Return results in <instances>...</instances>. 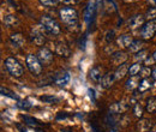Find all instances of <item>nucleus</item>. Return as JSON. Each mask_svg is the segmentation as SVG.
<instances>
[{"mask_svg": "<svg viewBox=\"0 0 156 132\" xmlns=\"http://www.w3.org/2000/svg\"><path fill=\"white\" fill-rule=\"evenodd\" d=\"M144 24H145V16H143V15H135L127 22V25L131 29H138L139 27L142 28Z\"/></svg>", "mask_w": 156, "mask_h": 132, "instance_id": "nucleus-9", "label": "nucleus"}, {"mask_svg": "<svg viewBox=\"0 0 156 132\" xmlns=\"http://www.w3.org/2000/svg\"><path fill=\"white\" fill-rule=\"evenodd\" d=\"M145 19L148 22H156V7H150L147 13H145Z\"/></svg>", "mask_w": 156, "mask_h": 132, "instance_id": "nucleus-24", "label": "nucleus"}, {"mask_svg": "<svg viewBox=\"0 0 156 132\" xmlns=\"http://www.w3.org/2000/svg\"><path fill=\"white\" fill-rule=\"evenodd\" d=\"M129 69H130V66H129V64H126V62L122 64V65H120V66H118L115 72H114L115 80H121L125 76L129 73Z\"/></svg>", "mask_w": 156, "mask_h": 132, "instance_id": "nucleus-15", "label": "nucleus"}, {"mask_svg": "<svg viewBox=\"0 0 156 132\" xmlns=\"http://www.w3.org/2000/svg\"><path fill=\"white\" fill-rule=\"evenodd\" d=\"M126 60H127V54H126L125 52H122V51L114 52V53L112 54V57H111V61H112L114 65H117V66H120V65L125 64Z\"/></svg>", "mask_w": 156, "mask_h": 132, "instance_id": "nucleus-11", "label": "nucleus"}, {"mask_svg": "<svg viewBox=\"0 0 156 132\" xmlns=\"http://www.w3.org/2000/svg\"><path fill=\"white\" fill-rule=\"evenodd\" d=\"M47 30L41 25H36V27H33L31 30H30V41L35 45V46H39V47H42L46 45L47 42Z\"/></svg>", "mask_w": 156, "mask_h": 132, "instance_id": "nucleus-2", "label": "nucleus"}, {"mask_svg": "<svg viewBox=\"0 0 156 132\" xmlns=\"http://www.w3.org/2000/svg\"><path fill=\"white\" fill-rule=\"evenodd\" d=\"M147 58H148V51H144V49H143V51L136 53L135 60H136V62H142V61H145Z\"/></svg>", "mask_w": 156, "mask_h": 132, "instance_id": "nucleus-29", "label": "nucleus"}, {"mask_svg": "<svg viewBox=\"0 0 156 132\" xmlns=\"http://www.w3.org/2000/svg\"><path fill=\"white\" fill-rule=\"evenodd\" d=\"M10 41H11V43L15 46V47H23L24 46V37H23V35L20 34V33H16V34H12L11 35V37H10Z\"/></svg>", "mask_w": 156, "mask_h": 132, "instance_id": "nucleus-18", "label": "nucleus"}, {"mask_svg": "<svg viewBox=\"0 0 156 132\" xmlns=\"http://www.w3.org/2000/svg\"><path fill=\"white\" fill-rule=\"evenodd\" d=\"M25 64L29 69V71L34 76H39L42 72V64L39 60V58L34 54H28L25 58Z\"/></svg>", "mask_w": 156, "mask_h": 132, "instance_id": "nucleus-5", "label": "nucleus"}, {"mask_svg": "<svg viewBox=\"0 0 156 132\" xmlns=\"http://www.w3.org/2000/svg\"><path fill=\"white\" fill-rule=\"evenodd\" d=\"M114 38H115V33H114V30H109V31H107V34H106V42L107 43H111V42H113L114 41Z\"/></svg>", "mask_w": 156, "mask_h": 132, "instance_id": "nucleus-31", "label": "nucleus"}, {"mask_svg": "<svg viewBox=\"0 0 156 132\" xmlns=\"http://www.w3.org/2000/svg\"><path fill=\"white\" fill-rule=\"evenodd\" d=\"M153 127V121L147 118H140L136 124V129L138 132H149Z\"/></svg>", "mask_w": 156, "mask_h": 132, "instance_id": "nucleus-10", "label": "nucleus"}, {"mask_svg": "<svg viewBox=\"0 0 156 132\" xmlns=\"http://www.w3.org/2000/svg\"><path fill=\"white\" fill-rule=\"evenodd\" d=\"M4 23L7 27H17L20 24V19L16 17L15 15H6L4 17Z\"/></svg>", "mask_w": 156, "mask_h": 132, "instance_id": "nucleus-22", "label": "nucleus"}, {"mask_svg": "<svg viewBox=\"0 0 156 132\" xmlns=\"http://www.w3.org/2000/svg\"><path fill=\"white\" fill-rule=\"evenodd\" d=\"M142 67H143V65H142L140 62H135V64H132V65L130 66V69H129V75H130V77L139 76V72H140Z\"/></svg>", "mask_w": 156, "mask_h": 132, "instance_id": "nucleus-23", "label": "nucleus"}, {"mask_svg": "<svg viewBox=\"0 0 156 132\" xmlns=\"http://www.w3.org/2000/svg\"><path fill=\"white\" fill-rule=\"evenodd\" d=\"M20 106L22 108H24V109H29L30 107H31V105H29V102L28 101H24V102H20Z\"/></svg>", "mask_w": 156, "mask_h": 132, "instance_id": "nucleus-35", "label": "nucleus"}, {"mask_svg": "<svg viewBox=\"0 0 156 132\" xmlns=\"http://www.w3.org/2000/svg\"><path fill=\"white\" fill-rule=\"evenodd\" d=\"M139 83H140V80H139V77H137V76H135V77H130L129 78V80L126 82V89L127 90H136V89H138V85H139Z\"/></svg>", "mask_w": 156, "mask_h": 132, "instance_id": "nucleus-20", "label": "nucleus"}, {"mask_svg": "<svg viewBox=\"0 0 156 132\" xmlns=\"http://www.w3.org/2000/svg\"><path fill=\"white\" fill-rule=\"evenodd\" d=\"M55 54L61 58H69L71 55V49L65 41L55 42Z\"/></svg>", "mask_w": 156, "mask_h": 132, "instance_id": "nucleus-8", "label": "nucleus"}, {"mask_svg": "<svg viewBox=\"0 0 156 132\" xmlns=\"http://www.w3.org/2000/svg\"><path fill=\"white\" fill-rule=\"evenodd\" d=\"M151 73H153V70H151L150 66H143L140 72H139V77H142V79L143 78H149V76H151Z\"/></svg>", "mask_w": 156, "mask_h": 132, "instance_id": "nucleus-28", "label": "nucleus"}, {"mask_svg": "<svg viewBox=\"0 0 156 132\" xmlns=\"http://www.w3.org/2000/svg\"><path fill=\"white\" fill-rule=\"evenodd\" d=\"M151 77H153V79H155L156 80V67L153 70V73H151Z\"/></svg>", "mask_w": 156, "mask_h": 132, "instance_id": "nucleus-37", "label": "nucleus"}, {"mask_svg": "<svg viewBox=\"0 0 156 132\" xmlns=\"http://www.w3.org/2000/svg\"><path fill=\"white\" fill-rule=\"evenodd\" d=\"M39 1L41 5H43L46 7H55L57 4L59 2L58 0H39Z\"/></svg>", "mask_w": 156, "mask_h": 132, "instance_id": "nucleus-30", "label": "nucleus"}, {"mask_svg": "<svg viewBox=\"0 0 156 132\" xmlns=\"http://www.w3.org/2000/svg\"><path fill=\"white\" fill-rule=\"evenodd\" d=\"M40 24L47 30V33L57 36L61 33V28H60V24L53 17L51 16H47V15H43L41 18H40Z\"/></svg>", "mask_w": 156, "mask_h": 132, "instance_id": "nucleus-3", "label": "nucleus"}, {"mask_svg": "<svg viewBox=\"0 0 156 132\" xmlns=\"http://www.w3.org/2000/svg\"><path fill=\"white\" fill-rule=\"evenodd\" d=\"M147 2H148L150 6H153V7H156V0H147Z\"/></svg>", "mask_w": 156, "mask_h": 132, "instance_id": "nucleus-36", "label": "nucleus"}, {"mask_svg": "<svg viewBox=\"0 0 156 132\" xmlns=\"http://www.w3.org/2000/svg\"><path fill=\"white\" fill-rule=\"evenodd\" d=\"M105 7H106V10H107L108 13H112V12H115L117 11V6L113 2V0H105Z\"/></svg>", "mask_w": 156, "mask_h": 132, "instance_id": "nucleus-27", "label": "nucleus"}, {"mask_svg": "<svg viewBox=\"0 0 156 132\" xmlns=\"http://www.w3.org/2000/svg\"><path fill=\"white\" fill-rule=\"evenodd\" d=\"M151 57L154 58V60H155V61H156V51H155V52H154V53H153V55H151Z\"/></svg>", "mask_w": 156, "mask_h": 132, "instance_id": "nucleus-38", "label": "nucleus"}, {"mask_svg": "<svg viewBox=\"0 0 156 132\" xmlns=\"http://www.w3.org/2000/svg\"><path fill=\"white\" fill-rule=\"evenodd\" d=\"M54 83L59 85V87H65L67 83H69V80H70V75H69V72H66V71H60L58 72L57 75L54 76Z\"/></svg>", "mask_w": 156, "mask_h": 132, "instance_id": "nucleus-12", "label": "nucleus"}, {"mask_svg": "<svg viewBox=\"0 0 156 132\" xmlns=\"http://www.w3.org/2000/svg\"><path fill=\"white\" fill-rule=\"evenodd\" d=\"M59 17L61 22L70 30H76L78 27V12L73 7H62L59 11Z\"/></svg>", "mask_w": 156, "mask_h": 132, "instance_id": "nucleus-1", "label": "nucleus"}, {"mask_svg": "<svg viewBox=\"0 0 156 132\" xmlns=\"http://www.w3.org/2000/svg\"><path fill=\"white\" fill-rule=\"evenodd\" d=\"M64 131H65V132H70V131H67V130H64Z\"/></svg>", "mask_w": 156, "mask_h": 132, "instance_id": "nucleus-40", "label": "nucleus"}, {"mask_svg": "<svg viewBox=\"0 0 156 132\" xmlns=\"http://www.w3.org/2000/svg\"><path fill=\"white\" fill-rule=\"evenodd\" d=\"M115 82V77H114V72H108L105 73L102 80H101V87L103 89H109Z\"/></svg>", "mask_w": 156, "mask_h": 132, "instance_id": "nucleus-14", "label": "nucleus"}, {"mask_svg": "<svg viewBox=\"0 0 156 132\" xmlns=\"http://www.w3.org/2000/svg\"><path fill=\"white\" fill-rule=\"evenodd\" d=\"M36 57L39 58V60L41 61L42 65H51L52 61H53V57H54V55H53V53H52L48 48L42 47V48L39 49Z\"/></svg>", "mask_w": 156, "mask_h": 132, "instance_id": "nucleus-7", "label": "nucleus"}, {"mask_svg": "<svg viewBox=\"0 0 156 132\" xmlns=\"http://www.w3.org/2000/svg\"><path fill=\"white\" fill-rule=\"evenodd\" d=\"M41 100L48 103H55L59 101V98H57L55 96H41Z\"/></svg>", "mask_w": 156, "mask_h": 132, "instance_id": "nucleus-32", "label": "nucleus"}, {"mask_svg": "<svg viewBox=\"0 0 156 132\" xmlns=\"http://www.w3.org/2000/svg\"><path fill=\"white\" fill-rule=\"evenodd\" d=\"M149 132H151V131H149Z\"/></svg>", "mask_w": 156, "mask_h": 132, "instance_id": "nucleus-41", "label": "nucleus"}, {"mask_svg": "<svg viewBox=\"0 0 156 132\" xmlns=\"http://www.w3.org/2000/svg\"><path fill=\"white\" fill-rule=\"evenodd\" d=\"M145 111L150 114L156 113V96H150L145 103Z\"/></svg>", "mask_w": 156, "mask_h": 132, "instance_id": "nucleus-19", "label": "nucleus"}, {"mask_svg": "<svg viewBox=\"0 0 156 132\" xmlns=\"http://www.w3.org/2000/svg\"><path fill=\"white\" fill-rule=\"evenodd\" d=\"M156 33V22H145L140 28V36L143 40H150Z\"/></svg>", "mask_w": 156, "mask_h": 132, "instance_id": "nucleus-6", "label": "nucleus"}, {"mask_svg": "<svg viewBox=\"0 0 156 132\" xmlns=\"http://www.w3.org/2000/svg\"><path fill=\"white\" fill-rule=\"evenodd\" d=\"M103 76L105 75H103V72H102V67H100V66H94V67L90 70V72H89V78H90L93 82H95V83H101Z\"/></svg>", "mask_w": 156, "mask_h": 132, "instance_id": "nucleus-13", "label": "nucleus"}, {"mask_svg": "<svg viewBox=\"0 0 156 132\" xmlns=\"http://www.w3.org/2000/svg\"><path fill=\"white\" fill-rule=\"evenodd\" d=\"M1 94L5 95V96H10L11 98H17V96H16V95H12L13 94L12 91L7 90V89H6V88H4V87H1Z\"/></svg>", "mask_w": 156, "mask_h": 132, "instance_id": "nucleus-34", "label": "nucleus"}, {"mask_svg": "<svg viewBox=\"0 0 156 132\" xmlns=\"http://www.w3.org/2000/svg\"><path fill=\"white\" fill-rule=\"evenodd\" d=\"M5 67L9 71V73L15 77V78H20L24 73V69L20 65V62L13 57H9L5 60Z\"/></svg>", "mask_w": 156, "mask_h": 132, "instance_id": "nucleus-4", "label": "nucleus"}, {"mask_svg": "<svg viewBox=\"0 0 156 132\" xmlns=\"http://www.w3.org/2000/svg\"><path fill=\"white\" fill-rule=\"evenodd\" d=\"M125 2H132V1H137V0H124Z\"/></svg>", "mask_w": 156, "mask_h": 132, "instance_id": "nucleus-39", "label": "nucleus"}, {"mask_svg": "<svg viewBox=\"0 0 156 132\" xmlns=\"http://www.w3.org/2000/svg\"><path fill=\"white\" fill-rule=\"evenodd\" d=\"M143 46H144V42L142 40H133L132 43L130 45L129 49L131 53H138V52L143 51Z\"/></svg>", "mask_w": 156, "mask_h": 132, "instance_id": "nucleus-21", "label": "nucleus"}, {"mask_svg": "<svg viewBox=\"0 0 156 132\" xmlns=\"http://www.w3.org/2000/svg\"><path fill=\"white\" fill-rule=\"evenodd\" d=\"M132 41H133V38H132L131 35H129V34H122V35L118 36L117 38L118 45L121 46V47H124V48H129L130 45L132 43Z\"/></svg>", "mask_w": 156, "mask_h": 132, "instance_id": "nucleus-16", "label": "nucleus"}, {"mask_svg": "<svg viewBox=\"0 0 156 132\" xmlns=\"http://www.w3.org/2000/svg\"><path fill=\"white\" fill-rule=\"evenodd\" d=\"M143 112H144V108L142 106V103L137 102L136 105L133 106V114L136 118H142L143 116Z\"/></svg>", "mask_w": 156, "mask_h": 132, "instance_id": "nucleus-26", "label": "nucleus"}, {"mask_svg": "<svg viewBox=\"0 0 156 132\" xmlns=\"http://www.w3.org/2000/svg\"><path fill=\"white\" fill-rule=\"evenodd\" d=\"M153 80L150 79V78H143L142 80H140V83H139V85H138V93H140V94H143V93H145V91H148L149 89H151L153 88Z\"/></svg>", "mask_w": 156, "mask_h": 132, "instance_id": "nucleus-17", "label": "nucleus"}, {"mask_svg": "<svg viewBox=\"0 0 156 132\" xmlns=\"http://www.w3.org/2000/svg\"><path fill=\"white\" fill-rule=\"evenodd\" d=\"M23 119H24V121L27 123V124H29V125H31L33 127H36V126H39V125H42V123H40L37 121L36 119H34L33 116H28V115H23Z\"/></svg>", "mask_w": 156, "mask_h": 132, "instance_id": "nucleus-25", "label": "nucleus"}, {"mask_svg": "<svg viewBox=\"0 0 156 132\" xmlns=\"http://www.w3.org/2000/svg\"><path fill=\"white\" fill-rule=\"evenodd\" d=\"M58 1L65 6H73V5L79 2V0H58Z\"/></svg>", "mask_w": 156, "mask_h": 132, "instance_id": "nucleus-33", "label": "nucleus"}]
</instances>
